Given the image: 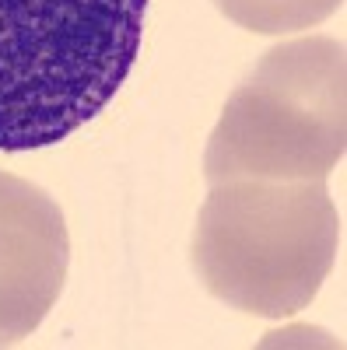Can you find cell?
I'll return each mask as SVG.
<instances>
[{
    "label": "cell",
    "instance_id": "1",
    "mask_svg": "<svg viewBox=\"0 0 347 350\" xmlns=\"http://www.w3.org/2000/svg\"><path fill=\"white\" fill-rule=\"evenodd\" d=\"M148 0H0V151L67 140L137 64Z\"/></svg>",
    "mask_w": 347,
    "mask_h": 350
},
{
    "label": "cell",
    "instance_id": "2",
    "mask_svg": "<svg viewBox=\"0 0 347 350\" xmlns=\"http://www.w3.org/2000/svg\"><path fill=\"white\" fill-rule=\"evenodd\" d=\"M337 245L340 214L323 179H228L200 207L190 256L218 301L287 319L320 295Z\"/></svg>",
    "mask_w": 347,
    "mask_h": 350
},
{
    "label": "cell",
    "instance_id": "3",
    "mask_svg": "<svg viewBox=\"0 0 347 350\" xmlns=\"http://www.w3.org/2000/svg\"><path fill=\"white\" fill-rule=\"evenodd\" d=\"M347 151V56L330 36L264 53L207 137L204 179H326Z\"/></svg>",
    "mask_w": 347,
    "mask_h": 350
},
{
    "label": "cell",
    "instance_id": "4",
    "mask_svg": "<svg viewBox=\"0 0 347 350\" xmlns=\"http://www.w3.org/2000/svg\"><path fill=\"white\" fill-rule=\"evenodd\" d=\"M70 267V235L56 200L0 172V347L36 333Z\"/></svg>",
    "mask_w": 347,
    "mask_h": 350
},
{
    "label": "cell",
    "instance_id": "5",
    "mask_svg": "<svg viewBox=\"0 0 347 350\" xmlns=\"http://www.w3.org/2000/svg\"><path fill=\"white\" fill-rule=\"evenodd\" d=\"M340 4L344 0H214V8L228 21L256 36L302 32V28L326 21Z\"/></svg>",
    "mask_w": 347,
    "mask_h": 350
}]
</instances>
